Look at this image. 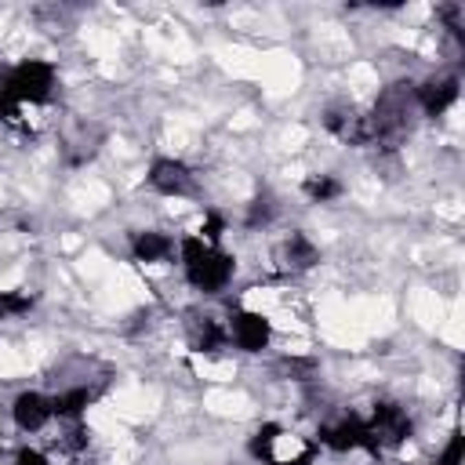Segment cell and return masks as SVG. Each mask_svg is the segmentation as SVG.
<instances>
[{
  "label": "cell",
  "instance_id": "6da1fadb",
  "mask_svg": "<svg viewBox=\"0 0 465 465\" xmlns=\"http://www.w3.org/2000/svg\"><path fill=\"white\" fill-rule=\"evenodd\" d=\"M258 80L266 84V91L273 98L291 95L302 80V66L291 51H269V55H262V73H258Z\"/></svg>",
  "mask_w": 465,
  "mask_h": 465
},
{
  "label": "cell",
  "instance_id": "7a4b0ae2",
  "mask_svg": "<svg viewBox=\"0 0 465 465\" xmlns=\"http://www.w3.org/2000/svg\"><path fill=\"white\" fill-rule=\"evenodd\" d=\"M113 415L120 422H146L157 415L160 407V393L157 389H146V385H124V389H116L113 400H109Z\"/></svg>",
  "mask_w": 465,
  "mask_h": 465
},
{
  "label": "cell",
  "instance_id": "3957f363",
  "mask_svg": "<svg viewBox=\"0 0 465 465\" xmlns=\"http://www.w3.org/2000/svg\"><path fill=\"white\" fill-rule=\"evenodd\" d=\"M349 313H353V324L360 327L371 338V334H385V331H393V320H396V309L393 302L385 299H356V302H349Z\"/></svg>",
  "mask_w": 465,
  "mask_h": 465
},
{
  "label": "cell",
  "instance_id": "277c9868",
  "mask_svg": "<svg viewBox=\"0 0 465 465\" xmlns=\"http://www.w3.org/2000/svg\"><path fill=\"white\" fill-rule=\"evenodd\" d=\"M215 58L222 69H229L232 76H244V80H258V73H262V55L244 44H218Z\"/></svg>",
  "mask_w": 465,
  "mask_h": 465
},
{
  "label": "cell",
  "instance_id": "5b68a950",
  "mask_svg": "<svg viewBox=\"0 0 465 465\" xmlns=\"http://www.w3.org/2000/svg\"><path fill=\"white\" fill-rule=\"evenodd\" d=\"M411 316H415L425 331H440L444 316H447V305H444V299L436 291L418 288L415 294H411Z\"/></svg>",
  "mask_w": 465,
  "mask_h": 465
},
{
  "label": "cell",
  "instance_id": "8992f818",
  "mask_svg": "<svg viewBox=\"0 0 465 465\" xmlns=\"http://www.w3.org/2000/svg\"><path fill=\"white\" fill-rule=\"evenodd\" d=\"M204 407L211 411V415H222V418H248L251 415V396L244 393H229V389H211L204 396Z\"/></svg>",
  "mask_w": 465,
  "mask_h": 465
},
{
  "label": "cell",
  "instance_id": "52a82bcc",
  "mask_svg": "<svg viewBox=\"0 0 465 465\" xmlns=\"http://www.w3.org/2000/svg\"><path fill=\"white\" fill-rule=\"evenodd\" d=\"M69 200H73L80 211H95V208H106V204H109V189L91 178V182H84V186L69 189Z\"/></svg>",
  "mask_w": 465,
  "mask_h": 465
},
{
  "label": "cell",
  "instance_id": "ba28073f",
  "mask_svg": "<svg viewBox=\"0 0 465 465\" xmlns=\"http://www.w3.org/2000/svg\"><path fill=\"white\" fill-rule=\"evenodd\" d=\"M316 44L327 51V55H334V58H342V55H349L353 51V44H349V33L342 30V25H316Z\"/></svg>",
  "mask_w": 465,
  "mask_h": 465
},
{
  "label": "cell",
  "instance_id": "9c48e42d",
  "mask_svg": "<svg viewBox=\"0 0 465 465\" xmlns=\"http://www.w3.org/2000/svg\"><path fill=\"white\" fill-rule=\"evenodd\" d=\"M84 44L91 47L95 55L113 58V55H116V44H120V36H116V30H106V25H87V30H84Z\"/></svg>",
  "mask_w": 465,
  "mask_h": 465
},
{
  "label": "cell",
  "instance_id": "30bf717a",
  "mask_svg": "<svg viewBox=\"0 0 465 465\" xmlns=\"http://www.w3.org/2000/svg\"><path fill=\"white\" fill-rule=\"evenodd\" d=\"M87 425H95L98 433H106V436H116V440H124V422L113 415V407L109 404H95V407H87Z\"/></svg>",
  "mask_w": 465,
  "mask_h": 465
},
{
  "label": "cell",
  "instance_id": "8fae6325",
  "mask_svg": "<svg viewBox=\"0 0 465 465\" xmlns=\"http://www.w3.org/2000/svg\"><path fill=\"white\" fill-rule=\"evenodd\" d=\"M197 127H200L197 116H171V124H167V146L171 149H189Z\"/></svg>",
  "mask_w": 465,
  "mask_h": 465
},
{
  "label": "cell",
  "instance_id": "7c38bea8",
  "mask_svg": "<svg viewBox=\"0 0 465 465\" xmlns=\"http://www.w3.org/2000/svg\"><path fill=\"white\" fill-rule=\"evenodd\" d=\"M76 273L87 277V280H102V277L113 273V266H109V258L102 251H84L80 262H76Z\"/></svg>",
  "mask_w": 465,
  "mask_h": 465
},
{
  "label": "cell",
  "instance_id": "4fadbf2b",
  "mask_svg": "<svg viewBox=\"0 0 465 465\" xmlns=\"http://www.w3.org/2000/svg\"><path fill=\"white\" fill-rule=\"evenodd\" d=\"M193 367H197L200 378H211V382H229V378H237V367H232L229 360H222V364H211V360H204V356H193Z\"/></svg>",
  "mask_w": 465,
  "mask_h": 465
},
{
  "label": "cell",
  "instance_id": "5bb4252c",
  "mask_svg": "<svg viewBox=\"0 0 465 465\" xmlns=\"http://www.w3.org/2000/svg\"><path fill=\"white\" fill-rule=\"evenodd\" d=\"M244 305L251 309V313H273L280 305V291H269V288H255L244 294Z\"/></svg>",
  "mask_w": 465,
  "mask_h": 465
},
{
  "label": "cell",
  "instance_id": "9a60e30c",
  "mask_svg": "<svg viewBox=\"0 0 465 465\" xmlns=\"http://www.w3.org/2000/svg\"><path fill=\"white\" fill-rule=\"evenodd\" d=\"M440 334L455 349H462V302L458 299L447 305V316H444V324H440Z\"/></svg>",
  "mask_w": 465,
  "mask_h": 465
},
{
  "label": "cell",
  "instance_id": "2e32d148",
  "mask_svg": "<svg viewBox=\"0 0 465 465\" xmlns=\"http://www.w3.org/2000/svg\"><path fill=\"white\" fill-rule=\"evenodd\" d=\"M22 371H25L22 349H11L8 342H0V378H15Z\"/></svg>",
  "mask_w": 465,
  "mask_h": 465
},
{
  "label": "cell",
  "instance_id": "e0dca14e",
  "mask_svg": "<svg viewBox=\"0 0 465 465\" xmlns=\"http://www.w3.org/2000/svg\"><path fill=\"white\" fill-rule=\"evenodd\" d=\"M349 84H353L356 91H371V87H378V73H374L367 62H353V66H349Z\"/></svg>",
  "mask_w": 465,
  "mask_h": 465
},
{
  "label": "cell",
  "instance_id": "ac0fdd59",
  "mask_svg": "<svg viewBox=\"0 0 465 465\" xmlns=\"http://www.w3.org/2000/svg\"><path fill=\"white\" fill-rule=\"evenodd\" d=\"M299 455H302V436H294V433L277 436V444H273V458L277 462H291V458H299Z\"/></svg>",
  "mask_w": 465,
  "mask_h": 465
},
{
  "label": "cell",
  "instance_id": "d6986e66",
  "mask_svg": "<svg viewBox=\"0 0 465 465\" xmlns=\"http://www.w3.org/2000/svg\"><path fill=\"white\" fill-rule=\"evenodd\" d=\"M305 138H309V131L302 124H291V127H283V135H280V146L288 149V153H299L302 146H305Z\"/></svg>",
  "mask_w": 465,
  "mask_h": 465
},
{
  "label": "cell",
  "instance_id": "ffe728a7",
  "mask_svg": "<svg viewBox=\"0 0 465 465\" xmlns=\"http://www.w3.org/2000/svg\"><path fill=\"white\" fill-rule=\"evenodd\" d=\"M269 320H273V327H277V331H288V334H305V324H302V320H294L291 313H280V309H273V313H269Z\"/></svg>",
  "mask_w": 465,
  "mask_h": 465
},
{
  "label": "cell",
  "instance_id": "44dd1931",
  "mask_svg": "<svg viewBox=\"0 0 465 465\" xmlns=\"http://www.w3.org/2000/svg\"><path fill=\"white\" fill-rule=\"evenodd\" d=\"M436 215H440V218H451V222H458V218L465 215V208H462L458 200H444V204H436Z\"/></svg>",
  "mask_w": 465,
  "mask_h": 465
},
{
  "label": "cell",
  "instance_id": "7402d4cb",
  "mask_svg": "<svg viewBox=\"0 0 465 465\" xmlns=\"http://www.w3.org/2000/svg\"><path fill=\"white\" fill-rule=\"evenodd\" d=\"M283 349H288V353H294V356H305L309 353V349H313V345H309V338H305V334H299V338H288V345H283Z\"/></svg>",
  "mask_w": 465,
  "mask_h": 465
},
{
  "label": "cell",
  "instance_id": "603a6c76",
  "mask_svg": "<svg viewBox=\"0 0 465 465\" xmlns=\"http://www.w3.org/2000/svg\"><path fill=\"white\" fill-rule=\"evenodd\" d=\"M248 127H255V113L244 109V113L232 116V131H248Z\"/></svg>",
  "mask_w": 465,
  "mask_h": 465
},
{
  "label": "cell",
  "instance_id": "cb8c5ba5",
  "mask_svg": "<svg viewBox=\"0 0 465 465\" xmlns=\"http://www.w3.org/2000/svg\"><path fill=\"white\" fill-rule=\"evenodd\" d=\"M135 455H138V451H135V444H124V440H120V451L113 455V462H116V465H127Z\"/></svg>",
  "mask_w": 465,
  "mask_h": 465
},
{
  "label": "cell",
  "instance_id": "d4e9b609",
  "mask_svg": "<svg viewBox=\"0 0 465 465\" xmlns=\"http://www.w3.org/2000/svg\"><path fill=\"white\" fill-rule=\"evenodd\" d=\"M120 62H113V58H102V76H120Z\"/></svg>",
  "mask_w": 465,
  "mask_h": 465
},
{
  "label": "cell",
  "instance_id": "484cf974",
  "mask_svg": "<svg viewBox=\"0 0 465 465\" xmlns=\"http://www.w3.org/2000/svg\"><path fill=\"white\" fill-rule=\"evenodd\" d=\"M429 15V4H415V8H407V19H425Z\"/></svg>",
  "mask_w": 465,
  "mask_h": 465
},
{
  "label": "cell",
  "instance_id": "4316f807",
  "mask_svg": "<svg viewBox=\"0 0 465 465\" xmlns=\"http://www.w3.org/2000/svg\"><path fill=\"white\" fill-rule=\"evenodd\" d=\"M283 175H288V178H294V182H299V178L305 175V167H302V164H291V167H288V171H283Z\"/></svg>",
  "mask_w": 465,
  "mask_h": 465
},
{
  "label": "cell",
  "instance_id": "83f0119b",
  "mask_svg": "<svg viewBox=\"0 0 465 465\" xmlns=\"http://www.w3.org/2000/svg\"><path fill=\"white\" fill-rule=\"evenodd\" d=\"M62 248H66V251H76V248H80V237H73V232H69V237H62Z\"/></svg>",
  "mask_w": 465,
  "mask_h": 465
},
{
  "label": "cell",
  "instance_id": "f1b7e54d",
  "mask_svg": "<svg viewBox=\"0 0 465 465\" xmlns=\"http://www.w3.org/2000/svg\"><path fill=\"white\" fill-rule=\"evenodd\" d=\"M167 211H171V215H182V211H186V200H167Z\"/></svg>",
  "mask_w": 465,
  "mask_h": 465
},
{
  "label": "cell",
  "instance_id": "f546056e",
  "mask_svg": "<svg viewBox=\"0 0 465 465\" xmlns=\"http://www.w3.org/2000/svg\"><path fill=\"white\" fill-rule=\"evenodd\" d=\"M113 153H124V157H127V153H131V146H127L124 138H113Z\"/></svg>",
  "mask_w": 465,
  "mask_h": 465
},
{
  "label": "cell",
  "instance_id": "4dcf8cb0",
  "mask_svg": "<svg viewBox=\"0 0 465 465\" xmlns=\"http://www.w3.org/2000/svg\"><path fill=\"white\" fill-rule=\"evenodd\" d=\"M415 455H418V451H415V447H411V444H407L404 451H400V458H404V462H411V458H415Z\"/></svg>",
  "mask_w": 465,
  "mask_h": 465
},
{
  "label": "cell",
  "instance_id": "1f68e13d",
  "mask_svg": "<svg viewBox=\"0 0 465 465\" xmlns=\"http://www.w3.org/2000/svg\"><path fill=\"white\" fill-rule=\"evenodd\" d=\"M0 33H8V15H0Z\"/></svg>",
  "mask_w": 465,
  "mask_h": 465
}]
</instances>
